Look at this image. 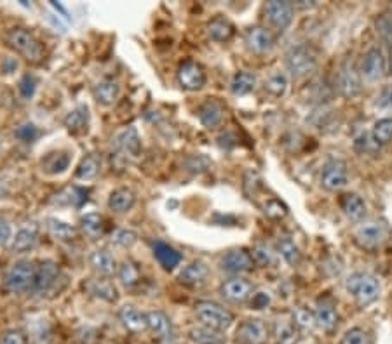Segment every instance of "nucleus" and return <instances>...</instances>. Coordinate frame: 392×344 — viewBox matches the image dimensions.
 Returning <instances> with one entry per match:
<instances>
[{"instance_id":"obj_25","label":"nucleus","mask_w":392,"mask_h":344,"mask_svg":"<svg viewBox=\"0 0 392 344\" xmlns=\"http://www.w3.org/2000/svg\"><path fill=\"white\" fill-rule=\"evenodd\" d=\"M197 117L206 129H216L223 124L225 106L218 99H208L199 106Z\"/></svg>"},{"instance_id":"obj_22","label":"nucleus","mask_w":392,"mask_h":344,"mask_svg":"<svg viewBox=\"0 0 392 344\" xmlns=\"http://www.w3.org/2000/svg\"><path fill=\"white\" fill-rule=\"evenodd\" d=\"M90 108L86 105H77L63 118V125H65V129L70 134L82 136L87 134V131H90Z\"/></svg>"},{"instance_id":"obj_26","label":"nucleus","mask_w":392,"mask_h":344,"mask_svg":"<svg viewBox=\"0 0 392 344\" xmlns=\"http://www.w3.org/2000/svg\"><path fill=\"white\" fill-rule=\"evenodd\" d=\"M40 228L37 223H30L27 227L18 229L16 235L13 236V243H11V250L14 254H25L32 250L39 242Z\"/></svg>"},{"instance_id":"obj_60","label":"nucleus","mask_w":392,"mask_h":344,"mask_svg":"<svg viewBox=\"0 0 392 344\" xmlns=\"http://www.w3.org/2000/svg\"><path fill=\"white\" fill-rule=\"evenodd\" d=\"M389 72L392 73V49H389Z\"/></svg>"},{"instance_id":"obj_55","label":"nucleus","mask_w":392,"mask_h":344,"mask_svg":"<svg viewBox=\"0 0 392 344\" xmlns=\"http://www.w3.org/2000/svg\"><path fill=\"white\" fill-rule=\"evenodd\" d=\"M269 305H271V294H269V292L260 291V292H257V294L251 295V299H250L251 310H264V308H267Z\"/></svg>"},{"instance_id":"obj_50","label":"nucleus","mask_w":392,"mask_h":344,"mask_svg":"<svg viewBox=\"0 0 392 344\" xmlns=\"http://www.w3.org/2000/svg\"><path fill=\"white\" fill-rule=\"evenodd\" d=\"M37 86H39V80H37L35 75H32V73H25L23 77H21L20 80V94L23 96L25 99H32L33 94H35L37 91Z\"/></svg>"},{"instance_id":"obj_35","label":"nucleus","mask_w":392,"mask_h":344,"mask_svg":"<svg viewBox=\"0 0 392 344\" xmlns=\"http://www.w3.org/2000/svg\"><path fill=\"white\" fill-rule=\"evenodd\" d=\"M188 339L194 344H227L225 332L214 331V329L197 325V327L188 331Z\"/></svg>"},{"instance_id":"obj_37","label":"nucleus","mask_w":392,"mask_h":344,"mask_svg":"<svg viewBox=\"0 0 392 344\" xmlns=\"http://www.w3.org/2000/svg\"><path fill=\"white\" fill-rule=\"evenodd\" d=\"M257 87V77L251 72H238L231 80V91L234 96H247Z\"/></svg>"},{"instance_id":"obj_47","label":"nucleus","mask_w":392,"mask_h":344,"mask_svg":"<svg viewBox=\"0 0 392 344\" xmlns=\"http://www.w3.org/2000/svg\"><path fill=\"white\" fill-rule=\"evenodd\" d=\"M375 25L379 35L389 46V49H392V14H382V16H379Z\"/></svg>"},{"instance_id":"obj_23","label":"nucleus","mask_w":392,"mask_h":344,"mask_svg":"<svg viewBox=\"0 0 392 344\" xmlns=\"http://www.w3.org/2000/svg\"><path fill=\"white\" fill-rule=\"evenodd\" d=\"M119 320L124 325L125 331L131 334H142V332L149 331V324H147V313L140 312L136 306L125 305L119 310Z\"/></svg>"},{"instance_id":"obj_12","label":"nucleus","mask_w":392,"mask_h":344,"mask_svg":"<svg viewBox=\"0 0 392 344\" xmlns=\"http://www.w3.org/2000/svg\"><path fill=\"white\" fill-rule=\"evenodd\" d=\"M314 318H316V325L321 331L335 332V329L338 327V310H336L335 299L330 295H321L316 301V310H314Z\"/></svg>"},{"instance_id":"obj_49","label":"nucleus","mask_w":392,"mask_h":344,"mask_svg":"<svg viewBox=\"0 0 392 344\" xmlns=\"http://www.w3.org/2000/svg\"><path fill=\"white\" fill-rule=\"evenodd\" d=\"M253 261L255 265H260V266H271L276 261V256H274L272 249L269 246H257L253 249Z\"/></svg>"},{"instance_id":"obj_3","label":"nucleus","mask_w":392,"mask_h":344,"mask_svg":"<svg viewBox=\"0 0 392 344\" xmlns=\"http://www.w3.org/2000/svg\"><path fill=\"white\" fill-rule=\"evenodd\" d=\"M37 265L28 259L16 261L9 268V272L4 276V291L9 294H25L32 291L33 282H35Z\"/></svg>"},{"instance_id":"obj_14","label":"nucleus","mask_w":392,"mask_h":344,"mask_svg":"<svg viewBox=\"0 0 392 344\" xmlns=\"http://www.w3.org/2000/svg\"><path fill=\"white\" fill-rule=\"evenodd\" d=\"M220 295L232 305H244L253 295V284L241 276H232L220 286Z\"/></svg>"},{"instance_id":"obj_27","label":"nucleus","mask_w":392,"mask_h":344,"mask_svg":"<svg viewBox=\"0 0 392 344\" xmlns=\"http://www.w3.org/2000/svg\"><path fill=\"white\" fill-rule=\"evenodd\" d=\"M84 291L92 295V298L102 299V301L105 302H116L117 299H119L116 286H114L106 276H96V279L87 280V282L84 284Z\"/></svg>"},{"instance_id":"obj_8","label":"nucleus","mask_w":392,"mask_h":344,"mask_svg":"<svg viewBox=\"0 0 392 344\" xmlns=\"http://www.w3.org/2000/svg\"><path fill=\"white\" fill-rule=\"evenodd\" d=\"M271 329L267 321L262 318H247L239 324L235 331V341L238 344H267Z\"/></svg>"},{"instance_id":"obj_30","label":"nucleus","mask_w":392,"mask_h":344,"mask_svg":"<svg viewBox=\"0 0 392 344\" xmlns=\"http://www.w3.org/2000/svg\"><path fill=\"white\" fill-rule=\"evenodd\" d=\"M152 249H154V257L157 259V262L166 269V272H173L176 266L181 265V259L183 257H181L178 250H176L173 246H169V243L162 242V240H157V242H154Z\"/></svg>"},{"instance_id":"obj_17","label":"nucleus","mask_w":392,"mask_h":344,"mask_svg":"<svg viewBox=\"0 0 392 344\" xmlns=\"http://www.w3.org/2000/svg\"><path fill=\"white\" fill-rule=\"evenodd\" d=\"M220 268L231 275H241V273H250L255 268V261L246 249H232L221 257Z\"/></svg>"},{"instance_id":"obj_59","label":"nucleus","mask_w":392,"mask_h":344,"mask_svg":"<svg viewBox=\"0 0 392 344\" xmlns=\"http://www.w3.org/2000/svg\"><path fill=\"white\" fill-rule=\"evenodd\" d=\"M11 238V227L4 219H0V247L6 246Z\"/></svg>"},{"instance_id":"obj_34","label":"nucleus","mask_w":392,"mask_h":344,"mask_svg":"<svg viewBox=\"0 0 392 344\" xmlns=\"http://www.w3.org/2000/svg\"><path fill=\"white\" fill-rule=\"evenodd\" d=\"M79 229L84 236H87L90 240L102 238L105 233V219L102 214L98 212H87L80 217Z\"/></svg>"},{"instance_id":"obj_58","label":"nucleus","mask_w":392,"mask_h":344,"mask_svg":"<svg viewBox=\"0 0 392 344\" xmlns=\"http://www.w3.org/2000/svg\"><path fill=\"white\" fill-rule=\"evenodd\" d=\"M18 68H20V63H18L16 58L7 56V58L2 59V63H0V70H2L6 75H13V73L16 72Z\"/></svg>"},{"instance_id":"obj_41","label":"nucleus","mask_w":392,"mask_h":344,"mask_svg":"<svg viewBox=\"0 0 392 344\" xmlns=\"http://www.w3.org/2000/svg\"><path fill=\"white\" fill-rule=\"evenodd\" d=\"M277 250H279L281 256H283L284 261H286L290 266L300 265L302 253L297 247V243H295L291 238H288V236H281V238L277 240Z\"/></svg>"},{"instance_id":"obj_2","label":"nucleus","mask_w":392,"mask_h":344,"mask_svg":"<svg viewBox=\"0 0 392 344\" xmlns=\"http://www.w3.org/2000/svg\"><path fill=\"white\" fill-rule=\"evenodd\" d=\"M194 315L197 318L199 325L214 329V331L225 332L234 325V313L228 312L221 305L213 301H199L194 306Z\"/></svg>"},{"instance_id":"obj_54","label":"nucleus","mask_w":392,"mask_h":344,"mask_svg":"<svg viewBox=\"0 0 392 344\" xmlns=\"http://www.w3.org/2000/svg\"><path fill=\"white\" fill-rule=\"evenodd\" d=\"M264 212L269 217H274V219H281V217H284L288 214V207L283 202L277 200V198H269V202L264 207Z\"/></svg>"},{"instance_id":"obj_16","label":"nucleus","mask_w":392,"mask_h":344,"mask_svg":"<svg viewBox=\"0 0 392 344\" xmlns=\"http://www.w3.org/2000/svg\"><path fill=\"white\" fill-rule=\"evenodd\" d=\"M338 91L343 98L353 99L361 94V73L357 72L353 59H345L338 72Z\"/></svg>"},{"instance_id":"obj_57","label":"nucleus","mask_w":392,"mask_h":344,"mask_svg":"<svg viewBox=\"0 0 392 344\" xmlns=\"http://www.w3.org/2000/svg\"><path fill=\"white\" fill-rule=\"evenodd\" d=\"M376 106H380V108H392V86L382 89L380 96L376 98Z\"/></svg>"},{"instance_id":"obj_52","label":"nucleus","mask_w":392,"mask_h":344,"mask_svg":"<svg viewBox=\"0 0 392 344\" xmlns=\"http://www.w3.org/2000/svg\"><path fill=\"white\" fill-rule=\"evenodd\" d=\"M356 150L362 155H373L380 150V146L376 144L375 139H373L372 134H361L360 138H356V143H354Z\"/></svg>"},{"instance_id":"obj_15","label":"nucleus","mask_w":392,"mask_h":344,"mask_svg":"<svg viewBox=\"0 0 392 344\" xmlns=\"http://www.w3.org/2000/svg\"><path fill=\"white\" fill-rule=\"evenodd\" d=\"M244 44L251 53L265 56V54L272 53L274 47H276V37L269 28L251 27L244 33Z\"/></svg>"},{"instance_id":"obj_36","label":"nucleus","mask_w":392,"mask_h":344,"mask_svg":"<svg viewBox=\"0 0 392 344\" xmlns=\"http://www.w3.org/2000/svg\"><path fill=\"white\" fill-rule=\"evenodd\" d=\"M99 172H102V158L96 153H90L77 165L75 177L80 181H91L94 177H98Z\"/></svg>"},{"instance_id":"obj_20","label":"nucleus","mask_w":392,"mask_h":344,"mask_svg":"<svg viewBox=\"0 0 392 344\" xmlns=\"http://www.w3.org/2000/svg\"><path fill=\"white\" fill-rule=\"evenodd\" d=\"M72 164V151L68 150H53L47 151L40 158V171L47 176H61L68 171Z\"/></svg>"},{"instance_id":"obj_11","label":"nucleus","mask_w":392,"mask_h":344,"mask_svg":"<svg viewBox=\"0 0 392 344\" xmlns=\"http://www.w3.org/2000/svg\"><path fill=\"white\" fill-rule=\"evenodd\" d=\"M176 79H178L180 87L183 91L188 92H195V91H201L202 87L206 86V77L204 68H202L199 63L192 61V59H187L178 66V72H176Z\"/></svg>"},{"instance_id":"obj_42","label":"nucleus","mask_w":392,"mask_h":344,"mask_svg":"<svg viewBox=\"0 0 392 344\" xmlns=\"http://www.w3.org/2000/svg\"><path fill=\"white\" fill-rule=\"evenodd\" d=\"M51 336H53V329H51L49 321L44 318L33 320L30 327V341L33 344H47L51 341Z\"/></svg>"},{"instance_id":"obj_4","label":"nucleus","mask_w":392,"mask_h":344,"mask_svg":"<svg viewBox=\"0 0 392 344\" xmlns=\"http://www.w3.org/2000/svg\"><path fill=\"white\" fill-rule=\"evenodd\" d=\"M345 288L361 308L373 305L380 295L379 279L369 275V273H353L347 279Z\"/></svg>"},{"instance_id":"obj_5","label":"nucleus","mask_w":392,"mask_h":344,"mask_svg":"<svg viewBox=\"0 0 392 344\" xmlns=\"http://www.w3.org/2000/svg\"><path fill=\"white\" fill-rule=\"evenodd\" d=\"M389 238V227L382 221L362 223L354 229V243L366 253H375Z\"/></svg>"},{"instance_id":"obj_43","label":"nucleus","mask_w":392,"mask_h":344,"mask_svg":"<svg viewBox=\"0 0 392 344\" xmlns=\"http://www.w3.org/2000/svg\"><path fill=\"white\" fill-rule=\"evenodd\" d=\"M373 139H375L379 146H386L392 141V117L389 118H382L375 124L372 132Z\"/></svg>"},{"instance_id":"obj_45","label":"nucleus","mask_w":392,"mask_h":344,"mask_svg":"<svg viewBox=\"0 0 392 344\" xmlns=\"http://www.w3.org/2000/svg\"><path fill=\"white\" fill-rule=\"evenodd\" d=\"M288 89V77L284 73H274L265 80V91L274 98H281Z\"/></svg>"},{"instance_id":"obj_40","label":"nucleus","mask_w":392,"mask_h":344,"mask_svg":"<svg viewBox=\"0 0 392 344\" xmlns=\"http://www.w3.org/2000/svg\"><path fill=\"white\" fill-rule=\"evenodd\" d=\"M298 334H300V331L293 324V320L277 321L276 327H274V336H276L277 344H297Z\"/></svg>"},{"instance_id":"obj_61","label":"nucleus","mask_w":392,"mask_h":344,"mask_svg":"<svg viewBox=\"0 0 392 344\" xmlns=\"http://www.w3.org/2000/svg\"><path fill=\"white\" fill-rule=\"evenodd\" d=\"M0 148H2V136H0Z\"/></svg>"},{"instance_id":"obj_28","label":"nucleus","mask_w":392,"mask_h":344,"mask_svg":"<svg viewBox=\"0 0 392 344\" xmlns=\"http://www.w3.org/2000/svg\"><path fill=\"white\" fill-rule=\"evenodd\" d=\"M338 203H340V209H342V212L345 214L347 219L353 221V223H360V221L365 219L366 212H368L366 202L362 200V197H360L357 193L340 195Z\"/></svg>"},{"instance_id":"obj_19","label":"nucleus","mask_w":392,"mask_h":344,"mask_svg":"<svg viewBox=\"0 0 392 344\" xmlns=\"http://www.w3.org/2000/svg\"><path fill=\"white\" fill-rule=\"evenodd\" d=\"M386 73V58L379 47H372L361 61V77L368 82H376Z\"/></svg>"},{"instance_id":"obj_7","label":"nucleus","mask_w":392,"mask_h":344,"mask_svg":"<svg viewBox=\"0 0 392 344\" xmlns=\"http://www.w3.org/2000/svg\"><path fill=\"white\" fill-rule=\"evenodd\" d=\"M61 279L63 275L60 265L56 261H53V259H44V261H40L37 265L35 282H33L32 291L37 295H40V298H47V295L56 291Z\"/></svg>"},{"instance_id":"obj_51","label":"nucleus","mask_w":392,"mask_h":344,"mask_svg":"<svg viewBox=\"0 0 392 344\" xmlns=\"http://www.w3.org/2000/svg\"><path fill=\"white\" fill-rule=\"evenodd\" d=\"M16 138L23 143H35L40 138V131L35 124H23L16 129Z\"/></svg>"},{"instance_id":"obj_56","label":"nucleus","mask_w":392,"mask_h":344,"mask_svg":"<svg viewBox=\"0 0 392 344\" xmlns=\"http://www.w3.org/2000/svg\"><path fill=\"white\" fill-rule=\"evenodd\" d=\"M98 332L91 327H82L79 332H77V339H79L82 344H94L96 339H98Z\"/></svg>"},{"instance_id":"obj_38","label":"nucleus","mask_w":392,"mask_h":344,"mask_svg":"<svg viewBox=\"0 0 392 344\" xmlns=\"http://www.w3.org/2000/svg\"><path fill=\"white\" fill-rule=\"evenodd\" d=\"M87 200V190L79 186H68L65 190H61L60 193L54 195L53 202L60 203V205H72L80 207L84 202Z\"/></svg>"},{"instance_id":"obj_53","label":"nucleus","mask_w":392,"mask_h":344,"mask_svg":"<svg viewBox=\"0 0 392 344\" xmlns=\"http://www.w3.org/2000/svg\"><path fill=\"white\" fill-rule=\"evenodd\" d=\"M0 344H28V336L21 329H9L0 336Z\"/></svg>"},{"instance_id":"obj_18","label":"nucleus","mask_w":392,"mask_h":344,"mask_svg":"<svg viewBox=\"0 0 392 344\" xmlns=\"http://www.w3.org/2000/svg\"><path fill=\"white\" fill-rule=\"evenodd\" d=\"M117 148V158H124V160H133L142 155V138H140L136 127H129L122 131L116 139Z\"/></svg>"},{"instance_id":"obj_1","label":"nucleus","mask_w":392,"mask_h":344,"mask_svg":"<svg viewBox=\"0 0 392 344\" xmlns=\"http://www.w3.org/2000/svg\"><path fill=\"white\" fill-rule=\"evenodd\" d=\"M4 42L9 49H13L14 53L20 54L25 61H28L30 65H40L46 58V49H44L42 42L37 39V35L30 32L28 28L23 27H14L9 28L4 33Z\"/></svg>"},{"instance_id":"obj_44","label":"nucleus","mask_w":392,"mask_h":344,"mask_svg":"<svg viewBox=\"0 0 392 344\" xmlns=\"http://www.w3.org/2000/svg\"><path fill=\"white\" fill-rule=\"evenodd\" d=\"M138 242V233L128 228H119L112 233V243L122 249H131Z\"/></svg>"},{"instance_id":"obj_6","label":"nucleus","mask_w":392,"mask_h":344,"mask_svg":"<svg viewBox=\"0 0 392 344\" xmlns=\"http://www.w3.org/2000/svg\"><path fill=\"white\" fill-rule=\"evenodd\" d=\"M286 68L295 79H303L316 72L317 68V53L312 46H297L291 47L284 56Z\"/></svg>"},{"instance_id":"obj_21","label":"nucleus","mask_w":392,"mask_h":344,"mask_svg":"<svg viewBox=\"0 0 392 344\" xmlns=\"http://www.w3.org/2000/svg\"><path fill=\"white\" fill-rule=\"evenodd\" d=\"M209 276V268L202 261H192L178 273V284L188 288H199L206 284Z\"/></svg>"},{"instance_id":"obj_33","label":"nucleus","mask_w":392,"mask_h":344,"mask_svg":"<svg viewBox=\"0 0 392 344\" xmlns=\"http://www.w3.org/2000/svg\"><path fill=\"white\" fill-rule=\"evenodd\" d=\"M46 227H47V231H49V235L53 236L56 242L68 243V242H73V240L79 236V228L66 223V221L58 219V217H47Z\"/></svg>"},{"instance_id":"obj_48","label":"nucleus","mask_w":392,"mask_h":344,"mask_svg":"<svg viewBox=\"0 0 392 344\" xmlns=\"http://www.w3.org/2000/svg\"><path fill=\"white\" fill-rule=\"evenodd\" d=\"M293 324L297 325L298 331H307V329H312L316 325V318L309 310L298 308L293 312Z\"/></svg>"},{"instance_id":"obj_24","label":"nucleus","mask_w":392,"mask_h":344,"mask_svg":"<svg viewBox=\"0 0 392 344\" xmlns=\"http://www.w3.org/2000/svg\"><path fill=\"white\" fill-rule=\"evenodd\" d=\"M87 261H90L92 272L98 276H106L109 279V276H112L119 269L116 257H114V254L109 249H94L90 254Z\"/></svg>"},{"instance_id":"obj_13","label":"nucleus","mask_w":392,"mask_h":344,"mask_svg":"<svg viewBox=\"0 0 392 344\" xmlns=\"http://www.w3.org/2000/svg\"><path fill=\"white\" fill-rule=\"evenodd\" d=\"M147 324H149V332L154 336L155 341L162 344H171L176 339L175 325H173L171 318L166 315L161 310H154V312L147 313Z\"/></svg>"},{"instance_id":"obj_9","label":"nucleus","mask_w":392,"mask_h":344,"mask_svg":"<svg viewBox=\"0 0 392 344\" xmlns=\"http://www.w3.org/2000/svg\"><path fill=\"white\" fill-rule=\"evenodd\" d=\"M265 18H267L269 25L276 30V32L283 33L291 27L295 18V6L291 2H281V0H272L267 2L264 7Z\"/></svg>"},{"instance_id":"obj_10","label":"nucleus","mask_w":392,"mask_h":344,"mask_svg":"<svg viewBox=\"0 0 392 344\" xmlns=\"http://www.w3.org/2000/svg\"><path fill=\"white\" fill-rule=\"evenodd\" d=\"M349 183V167L340 158H333L321 171V186L326 191H340Z\"/></svg>"},{"instance_id":"obj_39","label":"nucleus","mask_w":392,"mask_h":344,"mask_svg":"<svg viewBox=\"0 0 392 344\" xmlns=\"http://www.w3.org/2000/svg\"><path fill=\"white\" fill-rule=\"evenodd\" d=\"M117 275H119L121 284L125 288H135L140 286L142 282V272H140L138 265L135 261H124L117 269Z\"/></svg>"},{"instance_id":"obj_46","label":"nucleus","mask_w":392,"mask_h":344,"mask_svg":"<svg viewBox=\"0 0 392 344\" xmlns=\"http://www.w3.org/2000/svg\"><path fill=\"white\" fill-rule=\"evenodd\" d=\"M340 344H373L372 336L361 327H353L342 336Z\"/></svg>"},{"instance_id":"obj_31","label":"nucleus","mask_w":392,"mask_h":344,"mask_svg":"<svg viewBox=\"0 0 392 344\" xmlns=\"http://www.w3.org/2000/svg\"><path fill=\"white\" fill-rule=\"evenodd\" d=\"M136 205V193L131 188H117L109 197V209L114 214H128Z\"/></svg>"},{"instance_id":"obj_32","label":"nucleus","mask_w":392,"mask_h":344,"mask_svg":"<svg viewBox=\"0 0 392 344\" xmlns=\"http://www.w3.org/2000/svg\"><path fill=\"white\" fill-rule=\"evenodd\" d=\"M208 37L213 42H228L232 37L235 35V27L228 18L225 16H214L206 27Z\"/></svg>"},{"instance_id":"obj_29","label":"nucleus","mask_w":392,"mask_h":344,"mask_svg":"<svg viewBox=\"0 0 392 344\" xmlns=\"http://www.w3.org/2000/svg\"><path fill=\"white\" fill-rule=\"evenodd\" d=\"M92 98L102 106L116 105L121 98V84L114 79H103L92 87Z\"/></svg>"}]
</instances>
